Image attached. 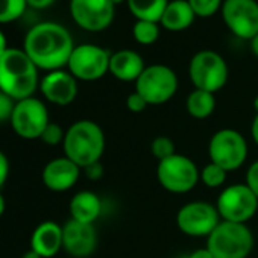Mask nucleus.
<instances>
[{
    "instance_id": "nucleus-19",
    "label": "nucleus",
    "mask_w": 258,
    "mask_h": 258,
    "mask_svg": "<svg viewBox=\"0 0 258 258\" xmlns=\"http://www.w3.org/2000/svg\"><path fill=\"white\" fill-rule=\"evenodd\" d=\"M145 69V61L136 50L123 49L111 53L109 73L121 82H137Z\"/></svg>"
},
{
    "instance_id": "nucleus-27",
    "label": "nucleus",
    "mask_w": 258,
    "mask_h": 258,
    "mask_svg": "<svg viewBox=\"0 0 258 258\" xmlns=\"http://www.w3.org/2000/svg\"><path fill=\"white\" fill-rule=\"evenodd\" d=\"M151 152H152V155L158 161H163V160H166V158H169V157H172V155L176 154L175 142L170 137L158 136L151 143Z\"/></svg>"
},
{
    "instance_id": "nucleus-32",
    "label": "nucleus",
    "mask_w": 258,
    "mask_h": 258,
    "mask_svg": "<svg viewBox=\"0 0 258 258\" xmlns=\"http://www.w3.org/2000/svg\"><path fill=\"white\" fill-rule=\"evenodd\" d=\"M244 184L252 190V193L258 199V160L253 161L247 167V170H246V182Z\"/></svg>"
},
{
    "instance_id": "nucleus-23",
    "label": "nucleus",
    "mask_w": 258,
    "mask_h": 258,
    "mask_svg": "<svg viewBox=\"0 0 258 258\" xmlns=\"http://www.w3.org/2000/svg\"><path fill=\"white\" fill-rule=\"evenodd\" d=\"M187 112L196 120H205L213 115L216 109V97L213 93L204 90H193L185 102Z\"/></svg>"
},
{
    "instance_id": "nucleus-21",
    "label": "nucleus",
    "mask_w": 258,
    "mask_h": 258,
    "mask_svg": "<svg viewBox=\"0 0 258 258\" xmlns=\"http://www.w3.org/2000/svg\"><path fill=\"white\" fill-rule=\"evenodd\" d=\"M195 19H196V14L187 0H172V2H169L160 23L167 31L179 32V31L190 28Z\"/></svg>"
},
{
    "instance_id": "nucleus-13",
    "label": "nucleus",
    "mask_w": 258,
    "mask_h": 258,
    "mask_svg": "<svg viewBox=\"0 0 258 258\" xmlns=\"http://www.w3.org/2000/svg\"><path fill=\"white\" fill-rule=\"evenodd\" d=\"M222 17L228 29L241 40L258 35V4L255 0H223Z\"/></svg>"
},
{
    "instance_id": "nucleus-42",
    "label": "nucleus",
    "mask_w": 258,
    "mask_h": 258,
    "mask_svg": "<svg viewBox=\"0 0 258 258\" xmlns=\"http://www.w3.org/2000/svg\"><path fill=\"white\" fill-rule=\"evenodd\" d=\"M252 105H253V109H255V114H258V96H255V99H253V102H252Z\"/></svg>"
},
{
    "instance_id": "nucleus-31",
    "label": "nucleus",
    "mask_w": 258,
    "mask_h": 258,
    "mask_svg": "<svg viewBox=\"0 0 258 258\" xmlns=\"http://www.w3.org/2000/svg\"><path fill=\"white\" fill-rule=\"evenodd\" d=\"M149 106V103L145 100V97L140 94V93H137V91H134V93H131L127 96V99H126V108L131 111V112H134V114H140V112H143L146 108Z\"/></svg>"
},
{
    "instance_id": "nucleus-34",
    "label": "nucleus",
    "mask_w": 258,
    "mask_h": 258,
    "mask_svg": "<svg viewBox=\"0 0 258 258\" xmlns=\"http://www.w3.org/2000/svg\"><path fill=\"white\" fill-rule=\"evenodd\" d=\"M10 170H11L10 158L7 157V154H5L4 151H0V188H2L4 184L8 181Z\"/></svg>"
},
{
    "instance_id": "nucleus-7",
    "label": "nucleus",
    "mask_w": 258,
    "mask_h": 258,
    "mask_svg": "<svg viewBox=\"0 0 258 258\" xmlns=\"http://www.w3.org/2000/svg\"><path fill=\"white\" fill-rule=\"evenodd\" d=\"M157 179L166 191L184 195L198 185L201 181V170L191 158L175 154L163 161H158Z\"/></svg>"
},
{
    "instance_id": "nucleus-11",
    "label": "nucleus",
    "mask_w": 258,
    "mask_h": 258,
    "mask_svg": "<svg viewBox=\"0 0 258 258\" xmlns=\"http://www.w3.org/2000/svg\"><path fill=\"white\" fill-rule=\"evenodd\" d=\"M222 222L216 205L204 201L184 204L176 213L178 229L188 237H208Z\"/></svg>"
},
{
    "instance_id": "nucleus-22",
    "label": "nucleus",
    "mask_w": 258,
    "mask_h": 258,
    "mask_svg": "<svg viewBox=\"0 0 258 258\" xmlns=\"http://www.w3.org/2000/svg\"><path fill=\"white\" fill-rule=\"evenodd\" d=\"M127 8L137 20L160 23L169 0H126Z\"/></svg>"
},
{
    "instance_id": "nucleus-16",
    "label": "nucleus",
    "mask_w": 258,
    "mask_h": 258,
    "mask_svg": "<svg viewBox=\"0 0 258 258\" xmlns=\"http://www.w3.org/2000/svg\"><path fill=\"white\" fill-rule=\"evenodd\" d=\"M44 99L58 106H67L78 96V79L66 70L49 72L40 82Z\"/></svg>"
},
{
    "instance_id": "nucleus-20",
    "label": "nucleus",
    "mask_w": 258,
    "mask_h": 258,
    "mask_svg": "<svg viewBox=\"0 0 258 258\" xmlns=\"http://www.w3.org/2000/svg\"><path fill=\"white\" fill-rule=\"evenodd\" d=\"M70 219L94 225V222L102 214V199L91 190L78 191L69 204Z\"/></svg>"
},
{
    "instance_id": "nucleus-12",
    "label": "nucleus",
    "mask_w": 258,
    "mask_h": 258,
    "mask_svg": "<svg viewBox=\"0 0 258 258\" xmlns=\"http://www.w3.org/2000/svg\"><path fill=\"white\" fill-rule=\"evenodd\" d=\"M111 53L96 44L75 46L69 59V72L79 81H97L109 72Z\"/></svg>"
},
{
    "instance_id": "nucleus-5",
    "label": "nucleus",
    "mask_w": 258,
    "mask_h": 258,
    "mask_svg": "<svg viewBox=\"0 0 258 258\" xmlns=\"http://www.w3.org/2000/svg\"><path fill=\"white\" fill-rule=\"evenodd\" d=\"M188 76L196 90L214 94L226 85L229 70L220 53L214 50H201L190 59Z\"/></svg>"
},
{
    "instance_id": "nucleus-33",
    "label": "nucleus",
    "mask_w": 258,
    "mask_h": 258,
    "mask_svg": "<svg viewBox=\"0 0 258 258\" xmlns=\"http://www.w3.org/2000/svg\"><path fill=\"white\" fill-rule=\"evenodd\" d=\"M82 172H84V175H85L87 179H90V181H99L103 176V166H102L100 161H97V163H93V164L84 167Z\"/></svg>"
},
{
    "instance_id": "nucleus-17",
    "label": "nucleus",
    "mask_w": 258,
    "mask_h": 258,
    "mask_svg": "<svg viewBox=\"0 0 258 258\" xmlns=\"http://www.w3.org/2000/svg\"><path fill=\"white\" fill-rule=\"evenodd\" d=\"M82 173V169L69 160L67 157H58L50 160L43 172H41V179L46 188L55 193H62L76 185Z\"/></svg>"
},
{
    "instance_id": "nucleus-37",
    "label": "nucleus",
    "mask_w": 258,
    "mask_h": 258,
    "mask_svg": "<svg viewBox=\"0 0 258 258\" xmlns=\"http://www.w3.org/2000/svg\"><path fill=\"white\" fill-rule=\"evenodd\" d=\"M250 137H252L253 143L258 146V114H255V117L252 118V123H250Z\"/></svg>"
},
{
    "instance_id": "nucleus-24",
    "label": "nucleus",
    "mask_w": 258,
    "mask_h": 258,
    "mask_svg": "<svg viewBox=\"0 0 258 258\" xmlns=\"http://www.w3.org/2000/svg\"><path fill=\"white\" fill-rule=\"evenodd\" d=\"M133 35L139 44L151 46L160 38V26L155 22L137 20L133 28Z\"/></svg>"
},
{
    "instance_id": "nucleus-29",
    "label": "nucleus",
    "mask_w": 258,
    "mask_h": 258,
    "mask_svg": "<svg viewBox=\"0 0 258 258\" xmlns=\"http://www.w3.org/2000/svg\"><path fill=\"white\" fill-rule=\"evenodd\" d=\"M64 137H66V131L61 127V124L50 121L46 126V129H44V133L41 134L40 140L44 145H47V146H58V145L64 143Z\"/></svg>"
},
{
    "instance_id": "nucleus-18",
    "label": "nucleus",
    "mask_w": 258,
    "mask_h": 258,
    "mask_svg": "<svg viewBox=\"0 0 258 258\" xmlns=\"http://www.w3.org/2000/svg\"><path fill=\"white\" fill-rule=\"evenodd\" d=\"M31 249L43 258H53L62 249V226L53 220L41 222L31 235Z\"/></svg>"
},
{
    "instance_id": "nucleus-41",
    "label": "nucleus",
    "mask_w": 258,
    "mask_h": 258,
    "mask_svg": "<svg viewBox=\"0 0 258 258\" xmlns=\"http://www.w3.org/2000/svg\"><path fill=\"white\" fill-rule=\"evenodd\" d=\"M22 258H43V256H41V255H38L35 250L29 249V250H26V252L22 255Z\"/></svg>"
},
{
    "instance_id": "nucleus-15",
    "label": "nucleus",
    "mask_w": 258,
    "mask_h": 258,
    "mask_svg": "<svg viewBox=\"0 0 258 258\" xmlns=\"http://www.w3.org/2000/svg\"><path fill=\"white\" fill-rule=\"evenodd\" d=\"M97 247L94 225L67 220L62 225V249L73 258H88Z\"/></svg>"
},
{
    "instance_id": "nucleus-10",
    "label": "nucleus",
    "mask_w": 258,
    "mask_h": 258,
    "mask_svg": "<svg viewBox=\"0 0 258 258\" xmlns=\"http://www.w3.org/2000/svg\"><path fill=\"white\" fill-rule=\"evenodd\" d=\"M216 208L225 222L247 223L258 211V199L246 184H232L220 191Z\"/></svg>"
},
{
    "instance_id": "nucleus-36",
    "label": "nucleus",
    "mask_w": 258,
    "mask_h": 258,
    "mask_svg": "<svg viewBox=\"0 0 258 258\" xmlns=\"http://www.w3.org/2000/svg\"><path fill=\"white\" fill-rule=\"evenodd\" d=\"M188 258H214V256H213V253L208 250V247L205 246V247H201V249L193 250V252L188 255Z\"/></svg>"
},
{
    "instance_id": "nucleus-43",
    "label": "nucleus",
    "mask_w": 258,
    "mask_h": 258,
    "mask_svg": "<svg viewBox=\"0 0 258 258\" xmlns=\"http://www.w3.org/2000/svg\"><path fill=\"white\" fill-rule=\"evenodd\" d=\"M121 2H123V0H112V4H114V5H118V4H121Z\"/></svg>"
},
{
    "instance_id": "nucleus-3",
    "label": "nucleus",
    "mask_w": 258,
    "mask_h": 258,
    "mask_svg": "<svg viewBox=\"0 0 258 258\" xmlns=\"http://www.w3.org/2000/svg\"><path fill=\"white\" fill-rule=\"evenodd\" d=\"M106 140L99 123L82 118L69 126L62 149L64 157L76 163L81 169L100 161L105 152Z\"/></svg>"
},
{
    "instance_id": "nucleus-40",
    "label": "nucleus",
    "mask_w": 258,
    "mask_h": 258,
    "mask_svg": "<svg viewBox=\"0 0 258 258\" xmlns=\"http://www.w3.org/2000/svg\"><path fill=\"white\" fill-rule=\"evenodd\" d=\"M5 210H7V199L2 195V191H0V217L5 214Z\"/></svg>"
},
{
    "instance_id": "nucleus-38",
    "label": "nucleus",
    "mask_w": 258,
    "mask_h": 258,
    "mask_svg": "<svg viewBox=\"0 0 258 258\" xmlns=\"http://www.w3.org/2000/svg\"><path fill=\"white\" fill-rule=\"evenodd\" d=\"M8 49V44H7V37L4 35V32L0 31V55H2L5 50Z\"/></svg>"
},
{
    "instance_id": "nucleus-26",
    "label": "nucleus",
    "mask_w": 258,
    "mask_h": 258,
    "mask_svg": "<svg viewBox=\"0 0 258 258\" xmlns=\"http://www.w3.org/2000/svg\"><path fill=\"white\" fill-rule=\"evenodd\" d=\"M26 7V0H0V23H10L20 19Z\"/></svg>"
},
{
    "instance_id": "nucleus-35",
    "label": "nucleus",
    "mask_w": 258,
    "mask_h": 258,
    "mask_svg": "<svg viewBox=\"0 0 258 258\" xmlns=\"http://www.w3.org/2000/svg\"><path fill=\"white\" fill-rule=\"evenodd\" d=\"M26 4L35 10H46L55 4V0H26Z\"/></svg>"
},
{
    "instance_id": "nucleus-39",
    "label": "nucleus",
    "mask_w": 258,
    "mask_h": 258,
    "mask_svg": "<svg viewBox=\"0 0 258 258\" xmlns=\"http://www.w3.org/2000/svg\"><path fill=\"white\" fill-rule=\"evenodd\" d=\"M250 50H252V53L258 58V35H255V37L250 40Z\"/></svg>"
},
{
    "instance_id": "nucleus-9",
    "label": "nucleus",
    "mask_w": 258,
    "mask_h": 258,
    "mask_svg": "<svg viewBox=\"0 0 258 258\" xmlns=\"http://www.w3.org/2000/svg\"><path fill=\"white\" fill-rule=\"evenodd\" d=\"M13 131L25 140H40L46 126L50 123L46 103L37 97H28L16 102L10 120Z\"/></svg>"
},
{
    "instance_id": "nucleus-30",
    "label": "nucleus",
    "mask_w": 258,
    "mask_h": 258,
    "mask_svg": "<svg viewBox=\"0 0 258 258\" xmlns=\"http://www.w3.org/2000/svg\"><path fill=\"white\" fill-rule=\"evenodd\" d=\"M14 106H16V100L8 94H5L4 91H0V124L11 120Z\"/></svg>"
},
{
    "instance_id": "nucleus-25",
    "label": "nucleus",
    "mask_w": 258,
    "mask_h": 258,
    "mask_svg": "<svg viewBox=\"0 0 258 258\" xmlns=\"http://www.w3.org/2000/svg\"><path fill=\"white\" fill-rule=\"evenodd\" d=\"M228 172L214 163H208L201 170V182L208 188H220L226 182Z\"/></svg>"
},
{
    "instance_id": "nucleus-4",
    "label": "nucleus",
    "mask_w": 258,
    "mask_h": 258,
    "mask_svg": "<svg viewBox=\"0 0 258 258\" xmlns=\"http://www.w3.org/2000/svg\"><path fill=\"white\" fill-rule=\"evenodd\" d=\"M253 241V234L246 223L222 220L207 237V247L214 258H247Z\"/></svg>"
},
{
    "instance_id": "nucleus-2",
    "label": "nucleus",
    "mask_w": 258,
    "mask_h": 258,
    "mask_svg": "<svg viewBox=\"0 0 258 258\" xmlns=\"http://www.w3.org/2000/svg\"><path fill=\"white\" fill-rule=\"evenodd\" d=\"M38 87V67L25 50L8 47L0 55V91L16 102L32 97Z\"/></svg>"
},
{
    "instance_id": "nucleus-8",
    "label": "nucleus",
    "mask_w": 258,
    "mask_h": 258,
    "mask_svg": "<svg viewBox=\"0 0 258 258\" xmlns=\"http://www.w3.org/2000/svg\"><path fill=\"white\" fill-rule=\"evenodd\" d=\"M176 73L164 64H152L145 69L136 82V91L140 93L149 105L167 103L178 91Z\"/></svg>"
},
{
    "instance_id": "nucleus-28",
    "label": "nucleus",
    "mask_w": 258,
    "mask_h": 258,
    "mask_svg": "<svg viewBox=\"0 0 258 258\" xmlns=\"http://www.w3.org/2000/svg\"><path fill=\"white\" fill-rule=\"evenodd\" d=\"M196 17H211L222 10L223 0H187Z\"/></svg>"
},
{
    "instance_id": "nucleus-6",
    "label": "nucleus",
    "mask_w": 258,
    "mask_h": 258,
    "mask_svg": "<svg viewBox=\"0 0 258 258\" xmlns=\"http://www.w3.org/2000/svg\"><path fill=\"white\" fill-rule=\"evenodd\" d=\"M247 142L235 129L223 127L216 131L208 142L210 161L226 172L238 170L247 160Z\"/></svg>"
},
{
    "instance_id": "nucleus-14",
    "label": "nucleus",
    "mask_w": 258,
    "mask_h": 258,
    "mask_svg": "<svg viewBox=\"0 0 258 258\" xmlns=\"http://www.w3.org/2000/svg\"><path fill=\"white\" fill-rule=\"evenodd\" d=\"M70 14L79 28L100 32L112 23L115 5L112 0H70Z\"/></svg>"
},
{
    "instance_id": "nucleus-1",
    "label": "nucleus",
    "mask_w": 258,
    "mask_h": 258,
    "mask_svg": "<svg viewBox=\"0 0 258 258\" xmlns=\"http://www.w3.org/2000/svg\"><path fill=\"white\" fill-rule=\"evenodd\" d=\"M75 49L70 32L53 22L35 25L25 38L23 50L32 62L46 72L61 70L69 64Z\"/></svg>"
}]
</instances>
